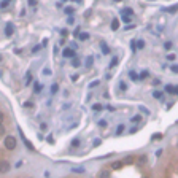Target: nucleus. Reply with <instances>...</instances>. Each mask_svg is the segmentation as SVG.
Returning a JSON list of instances; mask_svg holds the SVG:
<instances>
[{
  "mask_svg": "<svg viewBox=\"0 0 178 178\" xmlns=\"http://www.w3.org/2000/svg\"><path fill=\"white\" fill-rule=\"evenodd\" d=\"M119 88H121V91H126V89H127L126 83H121V84H119Z\"/></svg>",
  "mask_w": 178,
  "mask_h": 178,
  "instance_id": "obj_44",
  "label": "nucleus"
},
{
  "mask_svg": "<svg viewBox=\"0 0 178 178\" xmlns=\"http://www.w3.org/2000/svg\"><path fill=\"white\" fill-rule=\"evenodd\" d=\"M29 5H30V6H35V5H37V0H29Z\"/></svg>",
  "mask_w": 178,
  "mask_h": 178,
  "instance_id": "obj_48",
  "label": "nucleus"
},
{
  "mask_svg": "<svg viewBox=\"0 0 178 178\" xmlns=\"http://www.w3.org/2000/svg\"><path fill=\"white\" fill-rule=\"evenodd\" d=\"M46 142H48L49 145H54V137H53V135H48V137H46Z\"/></svg>",
  "mask_w": 178,
  "mask_h": 178,
  "instance_id": "obj_30",
  "label": "nucleus"
},
{
  "mask_svg": "<svg viewBox=\"0 0 178 178\" xmlns=\"http://www.w3.org/2000/svg\"><path fill=\"white\" fill-rule=\"evenodd\" d=\"M130 48H132V51H135V48H137V45H135V40H132V43H130Z\"/></svg>",
  "mask_w": 178,
  "mask_h": 178,
  "instance_id": "obj_45",
  "label": "nucleus"
},
{
  "mask_svg": "<svg viewBox=\"0 0 178 178\" xmlns=\"http://www.w3.org/2000/svg\"><path fill=\"white\" fill-rule=\"evenodd\" d=\"M146 77H148V72H142V73L138 75V80H145Z\"/></svg>",
  "mask_w": 178,
  "mask_h": 178,
  "instance_id": "obj_31",
  "label": "nucleus"
},
{
  "mask_svg": "<svg viewBox=\"0 0 178 178\" xmlns=\"http://www.w3.org/2000/svg\"><path fill=\"white\" fill-rule=\"evenodd\" d=\"M10 168H11L10 162H6V161L0 162V173H8V172H10Z\"/></svg>",
  "mask_w": 178,
  "mask_h": 178,
  "instance_id": "obj_3",
  "label": "nucleus"
},
{
  "mask_svg": "<svg viewBox=\"0 0 178 178\" xmlns=\"http://www.w3.org/2000/svg\"><path fill=\"white\" fill-rule=\"evenodd\" d=\"M80 32H81V30H80V27H77V29L73 30V35H75V37H78V35H80Z\"/></svg>",
  "mask_w": 178,
  "mask_h": 178,
  "instance_id": "obj_41",
  "label": "nucleus"
},
{
  "mask_svg": "<svg viewBox=\"0 0 178 178\" xmlns=\"http://www.w3.org/2000/svg\"><path fill=\"white\" fill-rule=\"evenodd\" d=\"M3 135H5V127L0 124V137H3Z\"/></svg>",
  "mask_w": 178,
  "mask_h": 178,
  "instance_id": "obj_38",
  "label": "nucleus"
},
{
  "mask_svg": "<svg viewBox=\"0 0 178 178\" xmlns=\"http://www.w3.org/2000/svg\"><path fill=\"white\" fill-rule=\"evenodd\" d=\"M24 81H26V86H29V84L32 83V73H30V72L26 73V80H24Z\"/></svg>",
  "mask_w": 178,
  "mask_h": 178,
  "instance_id": "obj_13",
  "label": "nucleus"
},
{
  "mask_svg": "<svg viewBox=\"0 0 178 178\" xmlns=\"http://www.w3.org/2000/svg\"><path fill=\"white\" fill-rule=\"evenodd\" d=\"M78 80V75H72V81H77Z\"/></svg>",
  "mask_w": 178,
  "mask_h": 178,
  "instance_id": "obj_52",
  "label": "nucleus"
},
{
  "mask_svg": "<svg viewBox=\"0 0 178 178\" xmlns=\"http://www.w3.org/2000/svg\"><path fill=\"white\" fill-rule=\"evenodd\" d=\"M80 145H81L80 138H73V140H72V146H73V148H78Z\"/></svg>",
  "mask_w": 178,
  "mask_h": 178,
  "instance_id": "obj_20",
  "label": "nucleus"
},
{
  "mask_svg": "<svg viewBox=\"0 0 178 178\" xmlns=\"http://www.w3.org/2000/svg\"><path fill=\"white\" fill-rule=\"evenodd\" d=\"M100 49H102V53H104V54H108V53H110V48H108V45H107L105 42H100Z\"/></svg>",
  "mask_w": 178,
  "mask_h": 178,
  "instance_id": "obj_6",
  "label": "nucleus"
},
{
  "mask_svg": "<svg viewBox=\"0 0 178 178\" xmlns=\"http://www.w3.org/2000/svg\"><path fill=\"white\" fill-rule=\"evenodd\" d=\"M78 38H80L81 42H86V40H89V34H88V32H80Z\"/></svg>",
  "mask_w": 178,
  "mask_h": 178,
  "instance_id": "obj_8",
  "label": "nucleus"
},
{
  "mask_svg": "<svg viewBox=\"0 0 178 178\" xmlns=\"http://www.w3.org/2000/svg\"><path fill=\"white\" fill-rule=\"evenodd\" d=\"M143 178H148V176H143Z\"/></svg>",
  "mask_w": 178,
  "mask_h": 178,
  "instance_id": "obj_57",
  "label": "nucleus"
},
{
  "mask_svg": "<svg viewBox=\"0 0 178 178\" xmlns=\"http://www.w3.org/2000/svg\"><path fill=\"white\" fill-rule=\"evenodd\" d=\"M164 48H165V49H170V48H172V43H170V42L164 43Z\"/></svg>",
  "mask_w": 178,
  "mask_h": 178,
  "instance_id": "obj_39",
  "label": "nucleus"
},
{
  "mask_svg": "<svg viewBox=\"0 0 178 178\" xmlns=\"http://www.w3.org/2000/svg\"><path fill=\"white\" fill-rule=\"evenodd\" d=\"M123 13H126V14H129V16H132V14H134V10H132V8H124Z\"/></svg>",
  "mask_w": 178,
  "mask_h": 178,
  "instance_id": "obj_27",
  "label": "nucleus"
},
{
  "mask_svg": "<svg viewBox=\"0 0 178 178\" xmlns=\"http://www.w3.org/2000/svg\"><path fill=\"white\" fill-rule=\"evenodd\" d=\"M13 32H14V26H13L11 22H8L6 27H5V35H6V37H11Z\"/></svg>",
  "mask_w": 178,
  "mask_h": 178,
  "instance_id": "obj_5",
  "label": "nucleus"
},
{
  "mask_svg": "<svg viewBox=\"0 0 178 178\" xmlns=\"http://www.w3.org/2000/svg\"><path fill=\"white\" fill-rule=\"evenodd\" d=\"M3 119H5V116H3V113H2V111H0V124L3 123Z\"/></svg>",
  "mask_w": 178,
  "mask_h": 178,
  "instance_id": "obj_50",
  "label": "nucleus"
},
{
  "mask_svg": "<svg viewBox=\"0 0 178 178\" xmlns=\"http://www.w3.org/2000/svg\"><path fill=\"white\" fill-rule=\"evenodd\" d=\"M173 94H178V86L175 88V92H173Z\"/></svg>",
  "mask_w": 178,
  "mask_h": 178,
  "instance_id": "obj_54",
  "label": "nucleus"
},
{
  "mask_svg": "<svg viewBox=\"0 0 178 178\" xmlns=\"http://www.w3.org/2000/svg\"><path fill=\"white\" fill-rule=\"evenodd\" d=\"M19 135H21V138H22V142H24V145L27 146V149H29L30 153H35V146H34V145L30 143V140H29V138H27V137H26V135L22 134V130H21V129H19Z\"/></svg>",
  "mask_w": 178,
  "mask_h": 178,
  "instance_id": "obj_2",
  "label": "nucleus"
},
{
  "mask_svg": "<svg viewBox=\"0 0 178 178\" xmlns=\"http://www.w3.org/2000/svg\"><path fill=\"white\" fill-rule=\"evenodd\" d=\"M99 145H100V140L97 138V140H96V142H94V146H99Z\"/></svg>",
  "mask_w": 178,
  "mask_h": 178,
  "instance_id": "obj_53",
  "label": "nucleus"
},
{
  "mask_svg": "<svg viewBox=\"0 0 178 178\" xmlns=\"http://www.w3.org/2000/svg\"><path fill=\"white\" fill-rule=\"evenodd\" d=\"M153 97L161 99V97H162V92H161V91H154V92H153Z\"/></svg>",
  "mask_w": 178,
  "mask_h": 178,
  "instance_id": "obj_28",
  "label": "nucleus"
},
{
  "mask_svg": "<svg viewBox=\"0 0 178 178\" xmlns=\"http://www.w3.org/2000/svg\"><path fill=\"white\" fill-rule=\"evenodd\" d=\"M92 110H94V111H100V110H104V105H102V104H94V105H92Z\"/></svg>",
  "mask_w": 178,
  "mask_h": 178,
  "instance_id": "obj_22",
  "label": "nucleus"
},
{
  "mask_svg": "<svg viewBox=\"0 0 178 178\" xmlns=\"http://www.w3.org/2000/svg\"><path fill=\"white\" fill-rule=\"evenodd\" d=\"M135 42H137L135 45H137L138 49H143V48H145V42H143V40H135Z\"/></svg>",
  "mask_w": 178,
  "mask_h": 178,
  "instance_id": "obj_19",
  "label": "nucleus"
},
{
  "mask_svg": "<svg viewBox=\"0 0 178 178\" xmlns=\"http://www.w3.org/2000/svg\"><path fill=\"white\" fill-rule=\"evenodd\" d=\"M108 176H110V172H107V170H102L99 173V178H108Z\"/></svg>",
  "mask_w": 178,
  "mask_h": 178,
  "instance_id": "obj_24",
  "label": "nucleus"
},
{
  "mask_svg": "<svg viewBox=\"0 0 178 178\" xmlns=\"http://www.w3.org/2000/svg\"><path fill=\"white\" fill-rule=\"evenodd\" d=\"M129 77H130V78H132L134 81H138V75H137L135 72H129Z\"/></svg>",
  "mask_w": 178,
  "mask_h": 178,
  "instance_id": "obj_26",
  "label": "nucleus"
},
{
  "mask_svg": "<svg viewBox=\"0 0 178 178\" xmlns=\"http://www.w3.org/2000/svg\"><path fill=\"white\" fill-rule=\"evenodd\" d=\"M43 75H51V70H49V69H45V70H43Z\"/></svg>",
  "mask_w": 178,
  "mask_h": 178,
  "instance_id": "obj_49",
  "label": "nucleus"
},
{
  "mask_svg": "<svg viewBox=\"0 0 178 178\" xmlns=\"http://www.w3.org/2000/svg\"><path fill=\"white\" fill-rule=\"evenodd\" d=\"M73 21H75V19H73V16H70L69 19H67V22H69V24H73Z\"/></svg>",
  "mask_w": 178,
  "mask_h": 178,
  "instance_id": "obj_51",
  "label": "nucleus"
},
{
  "mask_svg": "<svg viewBox=\"0 0 178 178\" xmlns=\"http://www.w3.org/2000/svg\"><path fill=\"white\" fill-rule=\"evenodd\" d=\"M130 121H132V123H140V121H142V115H135V116H132V118H130Z\"/></svg>",
  "mask_w": 178,
  "mask_h": 178,
  "instance_id": "obj_21",
  "label": "nucleus"
},
{
  "mask_svg": "<svg viewBox=\"0 0 178 178\" xmlns=\"http://www.w3.org/2000/svg\"><path fill=\"white\" fill-rule=\"evenodd\" d=\"M40 129H42V130H46V129H48V126H46L45 123H42V124H40Z\"/></svg>",
  "mask_w": 178,
  "mask_h": 178,
  "instance_id": "obj_47",
  "label": "nucleus"
},
{
  "mask_svg": "<svg viewBox=\"0 0 178 178\" xmlns=\"http://www.w3.org/2000/svg\"><path fill=\"white\" fill-rule=\"evenodd\" d=\"M124 129H126V126H124V124H119V126H118V129H116V135H121V134L124 132Z\"/></svg>",
  "mask_w": 178,
  "mask_h": 178,
  "instance_id": "obj_16",
  "label": "nucleus"
},
{
  "mask_svg": "<svg viewBox=\"0 0 178 178\" xmlns=\"http://www.w3.org/2000/svg\"><path fill=\"white\" fill-rule=\"evenodd\" d=\"M178 11V3L176 5H173V6H168V8H165V13H176Z\"/></svg>",
  "mask_w": 178,
  "mask_h": 178,
  "instance_id": "obj_9",
  "label": "nucleus"
},
{
  "mask_svg": "<svg viewBox=\"0 0 178 178\" xmlns=\"http://www.w3.org/2000/svg\"><path fill=\"white\" fill-rule=\"evenodd\" d=\"M115 2H121V0H115Z\"/></svg>",
  "mask_w": 178,
  "mask_h": 178,
  "instance_id": "obj_55",
  "label": "nucleus"
},
{
  "mask_svg": "<svg viewBox=\"0 0 178 178\" xmlns=\"http://www.w3.org/2000/svg\"><path fill=\"white\" fill-rule=\"evenodd\" d=\"M167 59L168 61H175V54H167Z\"/></svg>",
  "mask_w": 178,
  "mask_h": 178,
  "instance_id": "obj_43",
  "label": "nucleus"
},
{
  "mask_svg": "<svg viewBox=\"0 0 178 178\" xmlns=\"http://www.w3.org/2000/svg\"><path fill=\"white\" fill-rule=\"evenodd\" d=\"M75 54H77V53H75L73 48H65V49L62 51V56H64V57H69V59L75 57Z\"/></svg>",
  "mask_w": 178,
  "mask_h": 178,
  "instance_id": "obj_4",
  "label": "nucleus"
},
{
  "mask_svg": "<svg viewBox=\"0 0 178 178\" xmlns=\"http://www.w3.org/2000/svg\"><path fill=\"white\" fill-rule=\"evenodd\" d=\"M80 65H81V62H80V59H78V57H72V67L78 69Z\"/></svg>",
  "mask_w": 178,
  "mask_h": 178,
  "instance_id": "obj_12",
  "label": "nucleus"
},
{
  "mask_svg": "<svg viewBox=\"0 0 178 178\" xmlns=\"http://www.w3.org/2000/svg\"><path fill=\"white\" fill-rule=\"evenodd\" d=\"M165 92H168V94H173V92H175V86H172V84H167V86H165Z\"/></svg>",
  "mask_w": 178,
  "mask_h": 178,
  "instance_id": "obj_15",
  "label": "nucleus"
},
{
  "mask_svg": "<svg viewBox=\"0 0 178 178\" xmlns=\"http://www.w3.org/2000/svg\"><path fill=\"white\" fill-rule=\"evenodd\" d=\"M134 27H135L134 24H129V26H126V27H124V29H126V30H132V29H134Z\"/></svg>",
  "mask_w": 178,
  "mask_h": 178,
  "instance_id": "obj_42",
  "label": "nucleus"
},
{
  "mask_svg": "<svg viewBox=\"0 0 178 178\" xmlns=\"http://www.w3.org/2000/svg\"><path fill=\"white\" fill-rule=\"evenodd\" d=\"M121 167H123V162H113L111 164V168H113V170H118Z\"/></svg>",
  "mask_w": 178,
  "mask_h": 178,
  "instance_id": "obj_23",
  "label": "nucleus"
},
{
  "mask_svg": "<svg viewBox=\"0 0 178 178\" xmlns=\"http://www.w3.org/2000/svg\"><path fill=\"white\" fill-rule=\"evenodd\" d=\"M0 61H2V56H0Z\"/></svg>",
  "mask_w": 178,
  "mask_h": 178,
  "instance_id": "obj_56",
  "label": "nucleus"
},
{
  "mask_svg": "<svg viewBox=\"0 0 178 178\" xmlns=\"http://www.w3.org/2000/svg\"><path fill=\"white\" fill-rule=\"evenodd\" d=\"M99 126H100V127H107V121H104V119L99 121Z\"/></svg>",
  "mask_w": 178,
  "mask_h": 178,
  "instance_id": "obj_40",
  "label": "nucleus"
},
{
  "mask_svg": "<svg viewBox=\"0 0 178 178\" xmlns=\"http://www.w3.org/2000/svg\"><path fill=\"white\" fill-rule=\"evenodd\" d=\"M57 91H59V84H57V83H53V86H51V94H56Z\"/></svg>",
  "mask_w": 178,
  "mask_h": 178,
  "instance_id": "obj_18",
  "label": "nucleus"
},
{
  "mask_svg": "<svg viewBox=\"0 0 178 178\" xmlns=\"http://www.w3.org/2000/svg\"><path fill=\"white\" fill-rule=\"evenodd\" d=\"M99 84H100V81H99V80H96V81H92V83L89 84V88L92 89V88H96V86H99Z\"/></svg>",
  "mask_w": 178,
  "mask_h": 178,
  "instance_id": "obj_32",
  "label": "nucleus"
},
{
  "mask_svg": "<svg viewBox=\"0 0 178 178\" xmlns=\"http://www.w3.org/2000/svg\"><path fill=\"white\" fill-rule=\"evenodd\" d=\"M40 49H42V46H40V45H37V46H34V49H32V53H34V54H37V53H38Z\"/></svg>",
  "mask_w": 178,
  "mask_h": 178,
  "instance_id": "obj_34",
  "label": "nucleus"
},
{
  "mask_svg": "<svg viewBox=\"0 0 178 178\" xmlns=\"http://www.w3.org/2000/svg\"><path fill=\"white\" fill-rule=\"evenodd\" d=\"M32 107H34L32 102H26V104H24V108H32Z\"/></svg>",
  "mask_w": 178,
  "mask_h": 178,
  "instance_id": "obj_37",
  "label": "nucleus"
},
{
  "mask_svg": "<svg viewBox=\"0 0 178 178\" xmlns=\"http://www.w3.org/2000/svg\"><path fill=\"white\" fill-rule=\"evenodd\" d=\"M16 145H18V140H16L14 135H6V137H5V148H6V149L13 151V149L16 148Z\"/></svg>",
  "mask_w": 178,
  "mask_h": 178,
  "instance_id": "obj_1",
  "label": "nucleus"
},
{
  "mask_svg": "<svg viewBox=\"0 0 178 178\" xmlns=\"http://www.w3.org/2000/svg\"><path fill=\"white\" fill-rule=\"evenodd\" d=\"M10 2L11 0H2V2H0V8H6L8 5H10Z\"/></svg>",
  "mask_w": 178,
  "mask_h": 178,
  "instance_id": "obj_25",
  "label": "nucleus"
},
{
  "mask_svg": "<svg viewBox=\"0 0 178 178\" xmlns=\"http://www.w3.org/2000/svg\"><path fill=\"white\" fill-rule=\"evenodd\" d=\"M64 13L69 14V16H72V14L75 13V8H73V6H65V8H64Z\"/></svg>",
  "mask_w": 178,
  "mask_h": 178,
  "instance_id": "obj_11",
  "label": "nucleus"
},
{
  "mask_svg": "<svg viewBox=\"0 0 178 178\" xmlns=\"http://www.w3.org/2000/svg\"><path fill=\"white\" fill-rule=\"evenodd\" d=\"M42 88H43V86H42L38 81H37V83L34 84V92H35V94H40V92H42Z\"/></svg>",
  "mask_w": 178,
  "mask_h": 178,
  "instance_id": "obj_10",
  "label": "nucleus"
},
{
  "mask_svg": "<svg viewBox=\"0 0 178 178\" xmlns=\"http://www.w3.org/2000/svg\"><path fill=\"white\" fill-rule=\"evenodd\" d=\"M121 19H123L126 24H129L130 22V19H132V16H129V14H126V13H123V16H121Z\"/></svg>",
  "mask_w": 178,
  "mask_h": 178,
  "instance_id": "obj_14",
  "label": "nucleus"
},
{
  "mask_svg": "<svg viewBox=\"0 0 178 178\" xmlns=\"http://www.w3.org/2000/svg\"><path fill=\"white\" fill-rule=\"evenodd\" d=\"M124 162H126V164H130V162H134V157H130V156H129V157H126V159H124Z\"/></svg>",
  "mask_w": 178,
  "mask_h": 178,
  "instance_id": "obj_35",
  "label": "nucleus"
},
{
  "mask_svg": "<svg viewBox=\"0 0 178 178\" xmlns=\"http://www.w3.org/2000/svg\"><path fill=\"white\" fill-rule=\"evenodd\" d=\"M119 29V19H116V18H115V19L113 21H111V30H118Z\"/></svg>",
  "mask_w": 178,
  "mask_h": 178,
  "instance_id": "obj_7",
  "label": "nucleus"
},
{
  "mask_svg": "<svg viewBox=\"0 0 178 178\" xmlns=\"http://www.w3.org/2000/svg\"><path fill=\"white\" fill-rule=\"evenodd\" d=\"M92 64H94V57H92V56H89V57L86 59V67H88V69L92 67Z\"/></svg>",
  "mask_w": 178,
  "mask_h": 178,
  "instance_id": "obj_17",
  "label": "nucleus"
},
{
  "mask_svg": "<svg viewBox=\"0 0 178 178\" xmlns=\"http://www.w3.org/2000/svg\"><path fill=\"white\" fill-rule=\"evenodd\" d=\"M170 70L173 72V73H178V65L175 64V65H172V67H170Z\"/></svg>",
  "mask_w": 178,
  "mask_h": 178,
  "instance_id": "obj_36",
  "label": "nucleus"
},
{
  "mask_svg": "<svg viewBox=\"0 0 178 178\" xmlns=\"http://www.w3.org/2000/svg\"><path fill=\"white\" fill-rule=\"evenodd\" d=\"M116 64H118V57H113V59H111V62H110V69H113Z\"/></svg>",
  "mask_w": 178,
  "mask_h": 178,
  "instance_id": "obj_29",
  "label": "nucleus"
},
{
  "mask_svg": "<svg viewBox=\"0 0 178 178\" xmlns=\"http://www.w3.org/2000/svg\"><path fill=\"white\" fill-rule=\"evenodd\" d=\"M162 138V134H154V135H151V140H161Z\"/></svg>",
  "mask_w": 178,
  "mask_h": 178,
  "instance_id": "obj_33",
  "label": "nucleus"
},
{
  "mask_svg": "<svg viewBox=\"0 0 178 178\" xmlns=\"http://www.w3.org/2000/svg\"><path fill=\"white\" fill-rule=\"evenodd\" d=\"M140 111H143L145 115H149V111H148V110H146L145 107H140Z\"/></svg>",
  "mask_w": 178,
  "mask_h": 178,
  "instance_id": "obj_46",
  "label": "nucleus"
}]
</instances>
